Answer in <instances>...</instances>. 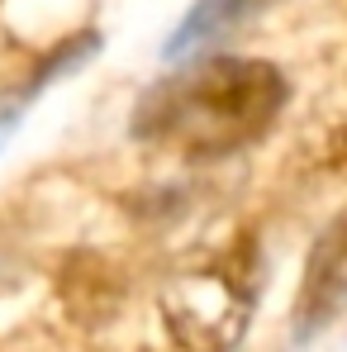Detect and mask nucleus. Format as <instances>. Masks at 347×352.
Masks as SVG:
<instances>
[{
	"mask_svg": "<svg viewBox=\"0 0 347 352\" xmlns=\"http://www.w3.org/2000/svg\"><path fill=\"white\" fill-rule=\"evenodd\" d=\"M271 5H281V0H195L167 38V58H186V53H200L219 38H229L238 24L257 19Z\"/></svg>",
	"mask_w": 347,
	"mask_h": 352,
	"instance_id": "nucleus-4",
	"label": "nucleus"
},
{
	"mask_svg": "<svg viewBox=\"0 0 347 352\" xmlns=\"http://www.w3.org/2000/svg\"><path fill=\"white\" fill-rule=\"evenodd\" d=\"M338 148H343V157H347V129H343V138H338Z\"/></svg>",
	"mask_w": 347,
	"mask_h": 352,
	"instance_id": "nucleus-6",
	"label": "nucleus"
},
{
	"mask_svg": "<svg viewBox=\"0 0 347 352\" xmlns=\"http://www.w3.org/2000/svg\"><path fill=\"white\" fill-rule=\"evenodd\" d=\"M290 100L286 72L267 58H205L153 81L133 105V138L186 162H219L262 143Z\"/></svg>",
	"mask_w": 347,
	"mask_h": 352,
	"instance_id": "nucleus-1",
	"label": "nucleus"
},
{
	"mask_svg": "<svg viewBox=\"0 0 347 352\" xmlns=\"http://www.w3.org/2000/svg\"><path fill=\"white\" fill-rule=\"evenodd\" d=\"M343 314H347V214H338L324 224V234L309 248L290 324H295V338H319Z\"/></svg>",
	"mask_w": 347,
	"mask_h": 352,
	"instance_id": "nucleus-3",
	"label": "nucleus"
},
{
	"mask_svg": "<svg viewBox=\"0 0 347 352\" xmlns=\"http://www.w3.org/2000/svg\"><path fill=\"white\" fill-rule=\"evenodd\" d=\"M247 314H252V291L224 267L181 272L162 295L167 333L186 352H233L247 329Z\"/></svg>",
	"mask_w": 347,
	"mask_h": 352,
	"instance_id": "nucleus-2",
	"label": "nucleus"
},
{
	"mask_svg": "<svg viewBox=\"0 0 347 352\" xmlns=\"http://www.w3.org/2000/svg\"><path fill=\"white\" fill-rule=\"evenodd\" d=\"M96 48H100V34H76V38H62L58 48H53V53L43 58V67H38V72L29 76V86H24V91H19V96H14V100L5 105V115H0V133L19 124L24 105H29V100H34V96H38L43 86H48V81H58L62 72H76V67H81V62L91 58Z\"/></svg>",
	"mask_w": 347,
	"mask_h": 352,
	"instance_id": "nucleus-5",
	"label": "nucleus"
}]
</instances>
